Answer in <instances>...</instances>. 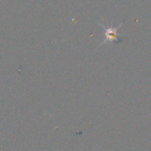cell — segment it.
Here are the masks:
<instances>
[{"instance_id":"1","label":"cell","mask_w":151,"mask_h":151,"mask_svg":"<svg viewBox=\"0 0 151 151\" xmlns=\"http://www.w3.org/2000/svg\"><path fill=\"white\" fill-rule=\"evenodd\" d=\"M98 25L104 29V40L103 41V42L99 45V47L104 45V44H110L111 45L112 43L118 42H119V38L123 35V34L119 33V30L120 29V27L123 26V24H119L118 27H112L111 25L110 26H105L104 24L98 22Z\"/></svg>"}]
</instances>
